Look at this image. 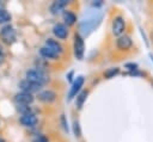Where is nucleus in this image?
<instances>
[{"label":"nucleus","mask_w":153,"mask_h":142,"mask_svg":"<svg viewBox=\"0 0 153 142\" xmlns=\"http://www.w3.org/2000/svg\"><path fill=\"white\" fill-rule=\"evenodd\" d=\"M88 94H90V89L88 88H82V91L75 97V99H74V101H75V109L78 111H80L84 107V104H85Z\"/></svg>","instance_id":"dca6fc26"},{"label":"nucleus","mask_w":153,"mask_h":142,"mask_svg":"<svg viewBox=\"0 0 153 142\" xmlns=\"http://www.w3.org/2000/svg\"><path fill=\"white\" fill-rule=\"evenodd\" d=\"M44 45L50 48L51 50H54L55 53H57L60 56H63L66 53H67V49L66 47L63 45V43L61 41H57L56 38L54 37H48L45 41H44Z\"/></svg>","instance_id":"9b49d317"},{"label":"nucleus","mask_w":153,"mask_h":142,"mask_svg":"<svg viewBox=\"0 0 153 142\" xmlns=\"http://www.w3.org/2000/svg\"><path fill=\"white\" fill-rule=\"evenodd\" d=\"M152 42H153V35H152Z\"/></svg>","instance_id":"cd10ccee"},{"label":"nucleus","mask_w":153,"mask_h":142,"mask_svg":"<svg viewBox=\"0 0 153 142\" xmlns=\"http://www.w3.org/2000/svg\"><path fill=\"white\" fill-rule=\"evenodd\" d=\"M73 78H74V70L68 72V73H67V81L72 84V82L74 81V79H73Z\"/></svg>","instance_id":"5701e85b"},{"label":"nucleus","mask_w":153,"mask_h":142,"mask_svg":"<svg viewBox=\"0 0 153 142\" xmlns=\"http://www.w3.org/2000/svg\"><path fill=\"white\" fill-rule=\"evenodd\" d=\"M61 17H62V20H63L62 23H63L66 26H68V27H72V26H74V25L78 23V16H76V13H75L72 8L65 10V11L62 12Z\"/></svg>","instance_id":"2eb2a0df"},{"label":"nucleus","mask_w":153,"mask_h":142,"mask_svg":"<svg viewBox=\"0 0 153 142\" xmlns=\"http://www.w3.org/2000/svg\"><path fill=\"white\" fill-rule=\"evenodd\" d=\"M72 130H73V135L75 136V138H81V126H80V123L78 119H73V123H72Z\"/></svg>","instance_id":"6ab92c4d"},{"label":"nucleus","mask_w":153,"mask_h":142,"mask_svg":"<svg viewBox=\"0 0 153 142\" xmlns=\"http://www.w3.org/2000/svg\"><path fill=\"white\" fill-rule=\"evenodd\" d=\"M36 100V97L33 94L26 93V92H17L13 95V101L16 105H32Z\"/></svg>","instance_id":"9d476101"},{"label":"nucleus","mask_w":153,"mask_h":142,"mask_svg":"<svg viewBox=\"0 0 153 142\" xmlns=\"http://www.w3.org/2000/svg\"><path fill=\"white\" fill-rule=\"evenodd\" d=\"M1 58H2V57H0V62H1Z\"/></svg>","instance_id":"c85d7f7f"},{"label":"nucleus","mask_w":153,"mask_h":142,"mask_svg":"<svg viewBox=\"0 0 153 142\" xmlns=\"http://www.w3.org/2000/svg\"><path fill=\"white\" fill-rule=\"evenodd\" d=\"M59 123H60L61 128L63 129V131L68 134V131H69V128H68V121H67V117H66L65 113H61V115H60V117H59Z\"/></svg>","instance_id":"aec40b11"},{"label":"nucleus","mask_w":153,"mask_h":142,"mask_svg":"<svg viewBox=\"0 0 153 142\" xmlns=\"http://www.w3.org/2000/svg\"><path fill=\"white\" fill-rule=\"evenodd\" d=\"M103 5V2L102 1H98V2H92L91 4V6H93V7H100Z\"/></svg>","instance_id":"393cba45"},{"label":"nucleus","mask_w":153,"mask_h":142,"mask_svg":"<svg viewBox=\"0 0 153 142\" xmlns=\"http://www.w3.org/2000/svg\"><path fill=\"white\" fill-rule=\"evenodd\" d=\"M124 68L129 70L128 73H131V72H135L139 69V64L135 62H127V63H124Z\"/></svg>","instance_id":"4be33fe9"},{"label":"nucleus","mask_w":153,"mask_h":142,"mask_svg":"<svg viewBox=\"0 0 153 142\" xmlns=\"http://www.w3.org/2000/svg\"><path fill=\"white\" fill-rule=\"evenodd\" d=\"M73 55L79 61L85 56V41L79 31L73 32Z\"/></svg>","instance_id":"20e7f679"},{"label":"nucleus","mask_w":153,"mask_h":142,"mask_svg":"<svg viewBox=\"0 0 153 142\" xmlns=\"http://www.w3.org/2000/svg\"><path fill=\"white\" fill-rule=\"evenodd\" d=\"M11 19H12V14L6 8L2 10V11H0V25L4 26L6 24H10Z\"/></svg>","instance_id":"f3484780"},{"label":"nucleus","mask_w":153,"mask_h":142,"mask_svg":"<svg viewBox=\"0 0 153 142\" xmlns=\"http://www.w3.org/2000/svg\"><path fill=\"white\" fill-rule=\"evenodd\" d=\"M5 10V2L4 1H0V11Z\"/></svg>","instance_id":"a878e982"},{"label":"nucleus","mask_w":153,"mask_h":142,"mask_svg":"<svg viewBox=\"0 0 153 142\" xmlns=\"http://www.w3.org/2000/svg\"><path fill=\"white\" fill-rule=\"evenodd\" d=\"M72 5L71 1L68 0H56V1H53L49 6V12L53 14V16H59V14H62V12L67 8H69V6Z\"/></svg>","instance_id":"f8f14e48"},{"label":"nucleus","mask_w":153,"mask_h":142,"mask_svg":"<svg viewBox=\"0 0 153 142\" xmlns=\"http://www.w3.org/2000/svg\"><path fill=\"white\" fill-rule=\"evenodd\" d=\"M18 87L22 92H26V93H30V94H37L43 87H41L39 85H36L26 79H22L18 84Z\"/></svg>","instance_id":"ddd939ff"},{"label":"nucleus","mask_w":153,"mask_h":142,"mask_svg":"<svg viewBox=\"0 0 153 142\" xmlns=\"http://www.w3.org/2000/svg\"><path fill=\"white\" fill-rule=\"evenodd\" d=\"M38 53H39V57H42V58H44V60H47L49 62H51V61L53 62H59L61 60V57H62L57 53H55L54 50H51L50 48H48L45 45H42L39 48Z\"/></svg>","instance_id":"4468645a"},{"label":"nucleus","mask_w":153,"mask_h":142,"mask_svg":"<svg viewBox=\"0 0 153 142\" xmlns=\"http://www.w3.org/2000/svg\"><path fill=\"white\" fill-rule=\"evenodd\" d=\"M85 81H86V79H85L84 75H78V76L74 79V81H73L72 85H71L68 95H67V99H68V100L75 99V97L82 91V87H84V85H85Z\"/></svg>","instance_id":"1a4fd4ad"},{"label":"nucleus","mask_w":153,"mask_h":142,"mask_svg":"<svg viewBox=\"0 0 153 142\" xmlns=\"http://www.w3.org/2000/svg\"><path fill=\"white\" fill-rule=\"evenodd\" d=\"M36 100L43 105H53L59 99V93L53 88H42L36 95Z\"/></svg>","instance_id":"7ed1b4c3"},{"label":"nucleus","mask_w":153,"mask_h":142,"mask_svg":"<svg viewBox=\"0 0 153 142\" xmlns=\"http://www.w3.org/2000/svg\"><path fill=\"white\" fill-rule=\"evenodd\" d=\"M51 32L54 35V38H56L57 41H61V42H65L68 39L69 37V27L66 26L62 21H59V23H55L54 26L51 27Z\"/></svg>","instance_id":"6e6552de"},{"label":"nucleus","mask_w":153,"mask_h":142,"mask_svg":"<svg viewBox=\"0 0 153 142\" xmlns=\"http://www.w3.org/2000/svg\"><path fill=\"white\" fill-rule=\"evenodd\" d=\"M4 54H5V49H4V45L0 43V57L4 58Z\"/></svg>","instance_id":"b1692460"},{"label":"nucleus","mask_w":153,"mask_h":142,"mask_svg":"<svg viewBox=\"0 0 153 142\" xmlns=\"http://www.w3.org/2000/svg\"><path fill=\"white\" fill-rule=\"evenodd\" d=\"M0 41L5 45H12L17 41V31L11 24L0 27Z\"/></svg>","instance_id":"39448f33"},{"label":"nucleus","mask_w":153,"mask_h":142,"mask_svg":"<svg viewBox=\"0 0 153 142\" xmlns=\"http://www.w3.org/2000/svg\"><path fill=\"white\" fill-rule=\"evenodd\" d=\"M24 79L36 84V85H39L41 87H44L47 85L50 84V76L48 73L45 72H42L37 68H29L25 70V75H24Z\"/></svg>","instance_id":"f257e3e1"},{"label":"nucleus","mask_w":153,"mask_h":142,"mask_svg":"<svg viewBox=\"0 0 153 142\" xmlns=\"http://www.w3.org/2000/svg\"><path fill=\"white\" fill-rule=\"evenodd\" d=\"M110 30H111V35L114 37H116V38L126 33V30H127V20H126V18H124L123 14L116 13V14L112 16L111 23H110Z\"/></svg>","instance_id":"f03ea898"},{"label":"nucleus","mask_w":153,"mask_h":142,"mask_svg":"<svg viewBox=\"0 0 153 142\" xmlns=\"http://www.w3.org/2000/svg\"><path fill=\"white\" fill-rule=\"evenodd\" d=\"M118 74H120V68L118 67H111V68H108L103 73V78L104 79H112Z\"/></svg>","instance_id":"a211bd4d"},{"label":"nucleus","mask_w":153,"mask_h":142,"mask_svg":"<svg viewBox=\"0 0 153 142\" xmlns=\"http://www.w3.org/2000/svg\"><path fill=\"white\" fill-rule=\"evenodd\" d=\"M31 142H50V138H49V136H47L44 134H38L32 138Z\"/></svg>","instance_id":"412c9836"},{"label":"nucleus","mask_w":153,"mask_h":142,"mask_svg":"<svg viewBox=\"0 0 153 142\" xmlns=\"http://www.w3.org/2000/svg\"><path fill=\"white\" fill-rule=\"evenodd\" d=\"M133 39L129 35L124 33L115 39V51L120 54H127L133 49Z\"/></svg>","instance_id":"423d86ee"},{"label":"nucleus","mask_w":153,"mask_h":142,"mask_svg":"<svg viewBox=\"0 0 153 142\" xmlns=\"http://www.w3.org/2000/svg\"><path fill=\"white\" fill-rule=\"evenodd\" d=\"M18 122L22 126L27 128V129H35L38 126L39 118L37 113H24L20 115L18 118Z\"/></svg>","instance_id":"0eeeda50"},{"label":"nucleus","mask_w":153,"mask_h":142,"mask_svg":"<svg viewBox=\"0 0 153 142\" xmlns=\"http://www.w3.org/2000/svg\"><path fill=\"white\" fill-rule=\"evenodd\" d=\"M0 142H6V140H5L2 136H0Z\"/></svg>","instance_id":"bb28decb"}]
</instances>
